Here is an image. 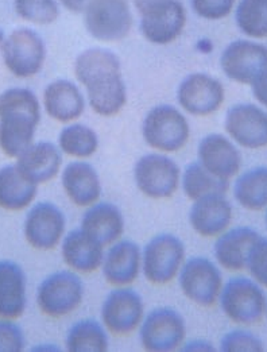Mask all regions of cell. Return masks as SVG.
Segmentation results:
<instances>
[{"instance_id": "obj_1", "label": "cell", "mask_w": 267, "mask_h": 352, "mask_svg": "<svg viewBox=\"0 0 267 352\" xmlns=\"http://www.w3.org/2000/svg\"><path fill=\"white\" fill-rule=\"evenodd\" d=\"M76 78L87 89L91 108L100 116H115L127 103L122 65L107 49H88L74 63Z\"/></svg>"}, {"instance_id": "obj_2", "label": "cell", "mask_w": 267, "mask_h": 352, "mask_svg": "<svg viewBox=\"0 0 267 352\" xmlns=\"http://www.w3.org/2000/svg\"><path fill=\"white\" fill-rule=\"evenodd\" d=\"M41 119L36 96L25 88H11L0 95V148L18 158L33 144Z\"/></svg>"}, {"instance_id": "obj_3", "label": "cell", "mask_w": 267, "mask_h": 352, "mask_svg": "<svg viewBox=\"0 0 267 352\" xmlns=\"http://www.w3.org/2000/svg\"><path fill=\"white\" fill-rule=\"evenodd\" d=\"M143 140L154 150L175 153L185 147L191 137L186 118L174 107L158 106L143 120Z\"/></svg>"}, {"instance_id": "obj_4", "label": "cell", "mask_w": 267, "mask_h": 352, "mask_svg": "<svg viewBox=\"0 0 267 352\" xmlns=\"http://www.w3.org/2000/svg\"><path fill=\"white\" fill-rule=\"evenodd\" d=\"M220 305L235 324L257 325L266 314L267 301L259 283L248 278H233L223 286Z\"/></svg>"}, {"instance_id": "obj_5", "label": "cell", "mask_w": 267, "mask_h": 352, "mask_svg": "<svg viewBox=\"0 0 267 352\" xmlns=\"http://www.w3.org/2000/svg\"><path fill=\"white\" fill-rule=\"evenodd\" d=\"M84 15L88 33L103 42L120 41L133 28L129 0H91Z\"/></svg>"}, {"instance_id": "obj_6", "label": "cell", "mask_w": 267, "mask_h": 352, "mask_svg": "<svg viewBox=\"0 0 267 352\" xmlns=\"http://www.w3.org/2000/svg\"><path fill=\"white\" fill-rule=\"evenodd\" d=\"M84 285L72 272H57L41 283L36 301L41 312L52 318L73 314L83 302Z\"/></svg>"}, {"instance_id": "obj_7", "label": "cell", "mask_w": 267, "mask_h": 352, "mask_svg": "<svg viewBox=\"0 0 267 352\" xmlns=\"http://www.w3.org/2000/svg\"><path fill=\"white\" fill-rule=\"evenodd\" d=\"M185 259V247L180 238L171 234L154 236L143 251V273L153 285H167L181 272Z\"/></svg>"}, {"instance_id": "obj_8", "label": "cell", "mask_w": 267, "mask_h": 352, "mask_svg": "<svg viewBox=\"0 0 267 352\" xmlns=\"http://www.w3.org/2000/svg\"><path fill=\"white\" fill-rule=\"evenodd\" d=\"M3 60L15 77L29 78L42 69L46 49L42 38L30 29H19L7 36L1 45Z\"/></svg>"}, {"instance_id": "obj_9", "label": "cell", "mask_w": 267, "mask_h": 352, "mask_svg": "<svg viewBox=\"0 0 267 352\" xmlns=\"http://www.w3.org/2000/svg\"><path fill=\"white\" fill-rule=\"evenodd\" d=\"M138 189L150 199L161 200L171 197L180 185L178 165L161 154H147L139 158L134 168Z\"/></svg>"}, {"instance_id": "obj_10", "label": "cell", "mask_w": 267, "mask_h": 352, "mask_svg": "<svg viewBox=\"0 0 267 352\" xmlns=\"http://www.w3.org/2000/svg\"><path fill=\"white\" fill-rule=\"evenodd\" d=\"M139 336L146 351H174L185 340V320L171 308L154 309L142 321Z\"/></svg>"}, {"instance_id": "obj_11", "label": "cell", "mask_w": 267, "mask_h": 352, "mask_svg": "<svg viewBox=\"0 0 267 352\" xmlns=\"http://www.w3.org/2000/svg\"><path fill=\"white\" fill-rule=\"evenodd\" d=\"M184 296L200 307H213L223 290V278L217 266L206 258H191L180 274Z\"/></svg>"}, {"instance_id": "obj_12", "label": "cell", "mask_w": 267, "mask_h": 352, "mask_svg": "<svg viewBox=\"0 0 267 352\" xmlns=\"http://www.w3.org/2000/svg\"><path fill=\"white\" fill-rule=\"evenodd\" d=\"M220 67L235 82L251 85L267 71V46L248 39L234 41L224 49Z\"/></svg>"}, {"instance_id": "obj_13", "label": "cell", "mask_w": 267, "mask_h": 352, "mask_svg": "<svg viewBox=\"0 0 267 352\" xmlns=\"http://www.w3.org/2000/svg\"><path fill=\"white\" fill-rule=\"evenodd\" d=\"M145 307L142 297L133 290L119 287L112 290L101 307L105 328L115 336H127L142 324Z\"/></svg>"}, {"instance_id": "obj_14", "label": "cell", "mask_w": 267, "mask_h": 352, "mask_svg": "<svg viewBox=\"0 0 267 352\" xmlns=\"http://www.w3.org/2000/svg\"><path fill=\"white\" fill-rule=\"evenodd\" d=\"M178 103L195 116H208L219 111L226 99L223 84L205 73H193L184 78L177 92Z\"/></svg>"}, {"instance_id": "obj_15", "label": "cell", "mask_w": 267, "mask_h": 352, "mask_svg": "<svg viewBox=\"0 0 267 352\" xmlns=\"http://www.w3.org/2000/svg\"><path fill=\"white\" fill-rule=\"evenodd\" d=\"M140 16V32L154 45L174 42L186 25V11L180 0H167Z\"/></svg>"}, {"instance_id": "obj_16", "label": "cell", "mask_w": 267, "mask_h": 352, "mask_svg": "<svg viewBox=\"0 0 267 352\" xmlns=\"http://www.w3.org/2000/svg\"><path fill=\"white\" fill-rule=\"evenodd\" d=\"M226 131L244 148L267 147V112L254 104H236L227 112Z\"/></svg>"}, {"instance_id": "obj_17", "label": "cell", "mask_w": 267, "mask_h": 352, "mask_svg": "<svg viewBox=\"0 0 267 352\" xmlns=\"http://www.w3.org/2000/svg\"><path fill=\"white\" fill-rule=\"evenodd\" d=\"M65 231V216L52 203H39L25 221V236L35 250L47 251L58 246Z\"/></svg>"}, {"instance_id": "obj_18", "label": "cell", "mask_w": 267, "mask_h": 352, "mask_svg": "<svg viewBox=\"0 0 267 352\" xmlns=\"http://www.w3.org/2000/svg\"><path fill=\"white\" fill-rule=\"evenodd\" d=\"M233 207L224 195H211L195 201L189 212V223L202 238H216L228 230Z\"/></svg>"}, {"instance_id": "obj_19", "label": "cell", "mask_w": 267, "mask_h": 352, "mask_svg": "<svg viewBox=\"0 0 267 352\" xmlns=\"http://www.w3.org/2000/svg\"><path fill=\"white\" fill-rule=\"evenodd\" d=\"M199 162L213 176L230 181L242 166V155L234 143L220 134L205 137L197 148Z\"/></svg>"}, {"instance_id": "obj_20", "label": "cell", "mask_w": 267, "mask_h": 352, "mask_svg": "<svg viewBox=\"0 0 267 352\" xmlns=\"http://www.w3.org/2000/svg\"><path fill=\"white\" fill-rule=\"evenodd\" d=\"M259 236L250 227H236L223 232L215 245V256L220 266L234 273L244 270L250 251Z\"/></svg>"}, {"instance_id": "obj_21", "label": "cell", "mask_w": 267, "mask_h": 352, "mask_svg": "<svg viewBox=\"0 0 267 352\" xmlns=\"http://www.w3.org/2000/svg\"><path fill=\"white\" fill-rule=\"evenodd\" d=\"M63 165L61 151L50 142L32 144L18 157V169L34 184H45L58 175Z\"/></svg>"}, {"instance_id": "obj_22", "label": "cell", "mask_w": 267, "mask_h": 352, "mask_svg": "<svg viewBox=\"0 0 267 352\" xmlns=\"http://www.w3.org/2000/svg\"><path fill=\"white\" fill-rule=\"evenodd\" d=\"M81 230L101 246H112L125 232L123 213L111 203L94 204L83 217Z\"/></svg>"}, {"instance_id": "obj_23", "label": "cell", "mask_w": 267, "mask_h": 352, "mask_svg": "<svg viewBox=\"0 0 267 352\" xmlns=\"http://www.w3.org/2000/svg\"><path fill=\"white\" fill-rule=\"evenodd\" d=\"M63 186L67 199L77 207H91L100 199V177L87 162L69 164L63 173Z\"/></svg>"}, {"instance_id": "obj_24", "label": "cell", "mask_w": 267, "mask_h": 352, "mask_svg": "<svg viewBox=\"0 0 267 352\" xmlns=\"http://www.w3.org/2000/svg\"><path fill=\"white\" fill-rule=\"evenodd\" d=\"M140 270V250L131 241H118L109 248L103 262L105 281L114 286L133 283Z\"/></svg>"}, {"instance_id": "obj_25", "label": "cell", "mask_w": 267, "mask_h": 352, "mask_svg": "<svg viewBox=\"0 0 267 352\" xmlns=\"http://www.w3.org/2000/svg\"><path fill=\"white\" fill-rule=\"evenodd\" d=\"M63 258L67 267L83 274L95 273L104 262L103 246L87 232L73 230L63 243Z\"/></svg>"}, {"instance_id": "obj_26", "label": "cell", "mask_w": 267, "mask_h": 352, "mask_svg": "<svg viewBox=\"0 0 267 352\" xmlns=\"http://www.w3.org/2000/svg\"><path fill=\"white\" fill-rule=\"evenodd\" d=\"M43 106L52 119L69 123L83 115L85 103L77 85L69 80H57L46 87Z\"/></svg>"}, {"instance_id": "obj_27", "label": "cell", "mask_w": 267, "mask_h": 352, "mask_svg": "<svg viewBox=\"0 0 267 352\" xmlns=\"http://www.w3.org/2000/svg\"><path fill=\"white\" fill-rule=\"evenodd\" d=\"M26 276L11 261L0 262V318L14 320L26 309Z\"/></svg>"}, {"instance_id": "obj_28", "label": "cell", "mask_w": 267, "mask_h": 352, "mask_svg": "<svg viewBox=\"0 0 267 352\" xmlns=\"http://www.w3.org/2000/svg\"><path fill=\"white\" fill-rule=\"evenodd\" d=\"M35 195L36 184L23 176L17 165L0 169V208L22 211L33 203Z\"/></svg>"}, {"instance_id": "obj_29", "label": "cell", "mask_w": 267, "mask_h": 352, "mask_svg": "<svg viewBox=\"0 0 267 352\" xmlns=\"http://www.w3.org/2000/svg\"><path fill=\"white\" fill-rule=\"evenodd\" d=\"M234 196L248 211L267 208V166L254 168L239 176L235 182Z\"/></svg>"}, {"instance_id": "obj_30", "label": "cell", "mask_w": 267, "mask_h": 352, "mask_svg": "<svg viewBox=\"0 0 267 352\" xmlns=\"http://www.w3.org/2000/svg\"><path fill=\"white\" fill-rule=\"evenodd\" d=\"M182 188L186 197L196 201L211 195H226L230 181L213 176L200 162H193L184 172Z\"/></svg>"}, {"instance_id": "obj_31", "label": "cell", "mask_w": 267, "mask_h": 352, "mask_svg": "<svg viewBox=\"0 0 267 352\" xmlns=\"http://www.w3.org/2000/svg\"><path fill=\"white\" fill-rule=\"evenodd\" d=\"M67 350L70 352H104L108 350V338L95 320H81L70 327L67 335Z\"/></svg>"}, {"instance_id": "obj_32", "label": "cell", "mask_w": 267, "mask_h": 352, "mask_svg": "<svg viewBox=\"0 0 267 352\" xmlns=\"http://www.w3.org/2000/svg\"><path fill=\"white\" fill-rule=\"evenodd\" d=\"M237 29L248 38H267V0H240L236 6Z\"/></svg>"}, {"instance_id": "obj_33", "label": "cell", "mask_w": 267, "mask_h": 352, "mask_svg": "<svg viewBox=\"0 0 267 352\" xmlns=\"http://www.w3.org/2000/svg\"><path fill=\"white\" fill-rule=\"evenodd\" d=\"M61 151L74 158H88L98 151L99 138L96 133L84 124L65 127L58 138Z\"/></svg>"}, {"instance_id": "obj_34", "label": "cell", "mask_w": 267, "mask_h": 352, "mask_svg": "<svg viewBox=\"0 0 267 352\" xmlns=\"http://www.w3.org/2000/svg\"><path fill=\"white\" fill-rule=\"evenodd\" d=\"M14 7L22 19L35 25L54 23L60 15L56 0H15Z\"/></svg>"}, {"instance_id": "obj_35", "label": "cell", "mask_w": 267, "mask_h": 352, "mask_svg": "<svg viewBox=\"0 0 267 352\" xmlns=\"http://www.w3.org/2000/svg\"><path fill=\"white\" fill-rule=\"evenodd\" d=\"M220 349L224 352H262L264 342L248 331H231L223 336Z\"/></svg>"}, {"instance_id": "obj_36", "label": "cell", "mask_w": 267, "mask_h": 352, "mask_svg": "<svg viewBox=\"0 0 267 352\" xmlns=\"http://www.w3.org/2000/svg\"><path fill=\"white\" fill-rule=\"evenodd\" d=\"M247 269L254 281L267 287V238L259 236L251 248Z\"/></svg>"}, {"instance_id": "obj_37", "label": "cell", "mask_w": 267, "mask_h": 352, "mask_svg": "<svg viewBox=\"0 0 267 352\" xmlns=\"http://www.w3.org/2000/svg\"><path fill=\"white\" fill-rule=\"evenodd\" d=\"M193 11L206 21H220L234 11L236 0H191Z\"/></svg>"}, {"instance_id": "obj_38", "label": "cell", "mask_w": 267, "mask_h": 352, "mask_svg": "<svg viewBox=\"0 0 267 352\" xmlns=\"http://www.w3.org/2000/svg\"><path fill=\"white\" fill-rule=\"evenodd\" d=\"M25 349L22 329L8 320L0 321V352H21Z\"/></svg>"}, {"instance_id": "obj_39", "label": "cell", "mask_w": 267, "mask_h": 352, "mask_svg": "<svg viewBox=\"0 0 267 352\" xmlns=\"http://www.w3.org/2000/svg\"><path fill=\"white\" fill-rule=\"evenodd\" d=\"M251 88H253V95L254 98L262 104L264 107L267 108V71L265 73H262L253 84H251Z\"/></svg>"}, {"instance_id": "obj_40", "label": "cell", "mask_w": 267, "mask_h": 352, "mask_svg": "<svg viewBox=\"0 0 267 352\" xmlns=\"http://www.w3.org/2000/svg\"><path fill=\"white\" fill-rule=\"evenodd\" d=\"M60 1L70 12L81 14V12H85L91 0H60Z\"/></svg>"}, {"instance_id": "obj_41", "label": "cell", "mask_w": 267, "mask_h": 352, "mask_svg": "<svg viewBox=\"0 0 267 352\" xmlns=\"http://www.w3.org/2000/svg\"><path fill=\"white\" fill-rule=\"evenodd\" d=\"M164 1H167V0H134V6H135L136 11L142 15L146 11H149L150 8L158 6V4L164 3Z\"/></svg>"}, {"instance_id": "obj_42", "label": "cell", "mask_w": 267, "mask_h": 352, "mask_svg": "<svg viewBox=\"0 0 267 352\" xmlns=\"http://www.w3.org/2000/svg\"><path fill=\"white\" fill-rule=\"evenodd\" d=\"M3 42H4V36H3V33L0 30V45H3Z\"/></svg>"}, {"instance_id": "obj_43", "label": "cell", "mask_w": 267, "mask_h": 352, "mask_svg": "<svg viewBox=\"0 0 267 352\" xmlns=\"http://www.w3.org/2000/svg\"><path fill=\"white\" fill-rule=\"evenodd\" d=\"M266 226H267V212H266Z\"/></svg>"}, {"instance_id": "obj_44", "label": "cell", "mask_w": 267, "mask_h": 352, "mask_svg": "<svg viewBox=\"0 0 267 352\" xmlns=\"http://www.w3.org/2000/svg\"><path fill=\"white\" fill-rule=\"evenodd\" d=\"M266 311H267V307H266Z\"/></svg>"}]
</instances>
